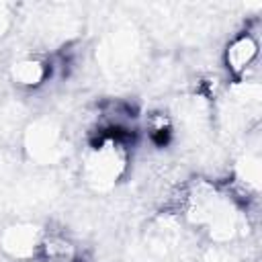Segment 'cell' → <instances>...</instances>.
Wrapping results in <instances>:
<instances>
[{"label": "cell", "instance_id": "obj_2", "mask_svg": "<svg viewBox=\"0 0 262 262\" xmlns=\"http://www.w3.org/2000/svg\"><path fill=\"white\" fill-rule=\"evenodd\" d=\"M256 57H258V41L248 33L235 37L227 47V66L235 74H244L254 63Z\"/></svg>", "mask_w": 262, "mask_h": 262}, {"label": "cell", "instance_id": "obj_4", "mask_svg": "<svg viewBox=\"0 0 262 262\" xmlns=\"http://www.w3.org/2000/svg\"><path fill=\"white\" fill-rule=\"evenodd\" d=\"M10 25V12H8V6L0 4V37L4 35V31L8 29Z\"/></svg>", "mask_w": 262, "mask_h": 262}, {"label": "cell", "instance_id": "obj_3", "mask_svg": "<svg viewBox=\"0 0 262 262\" xmlns=\"http://www.w3.org/2000/svg\"><path fill=\"white\" fill-rule=\"evenodd\" d=\"M14 78L20 82V84H27V86H37L39 82H43L45 78V66L37 59H23L16 63L14 68Z\"/></svg>", "mask_w": 262, "mask_h": 262}, {"label": "cell", "instance_id": "obj_1", "mask_svg": "<svg viewBox=\"0 0 262 262\" xmlns=\"http://www.w3.org/2000/svg\"><path fill=\"white\" fill-rule=\"evenodd\" d=\"M123 170H125V151L121 143L115 139H106L94 145L84 162V172L88 182H92L98 188L117 182Z\"/></svg>", "mask_w": 262, "mask_h": 262}]
</instances>
